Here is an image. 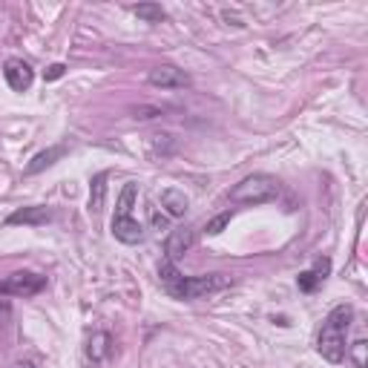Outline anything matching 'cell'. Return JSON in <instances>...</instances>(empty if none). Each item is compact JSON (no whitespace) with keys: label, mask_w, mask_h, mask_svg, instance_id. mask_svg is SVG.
Instances as JSON below:
<instances>
[{"label":"cell","mask_w":368,"mask_h":368,"mask_svg":"<svg viewBox=\"0 0 368 368\" xmlns=\"http://www.w3.org/2000/svg\"><path fill=\"white\" fill-rule=\"evenodd\" d=\"M159 279H162V288L170 293L173 300H182V303H193V300H201V297H210L216 290H225L231 285V276L225 273H204V276H184L173 262L162 259L159 265Z\"/></svg>","instance_id":"6da1fadb"},{"label":"cell","mask_w":368,"mask_h":368,"mask_svg":"<svg viewBox=\"0 0 368 368\" xmlns=\"http://www.w3.org/2000/svg\"><path fill=\"white\" fill-rule=\"evenodd\" d=\"M354 322V305L340 303L337 308L328 311V317L322 320V328L317 334V354L331 362L340 365L345 359V348H348V331Z\"/></svg>","instance_id":"7a4b0ae2"},{"label":"cell","mask_w":368,"mask_h":368,"mask_svg":"<svg viewBox=\"0 0 368 368\" xmlns=\"http://www.w3.org/2000/svg\"><path fill=\"white\" fill-rule=\"evenodd\" d=\"M135 201H138V184L135 182H127L124 190H121V196H118V201H115L112 225H110L112 228V236L118 242H124V245H141V239H144V228H141L138 219L132 216Z\"/></svg>","instance_id":"3957f363"},{"label":"cell","mask_w":368,"mask_h":368,"mask_svg":"<svg viewBox=\"0 0 368 368\" xmlns=\"http://www.w3.org/2000/svg\"><path fill=\"white\" fill-rule=\"evenodd\" d=\"M279 182L276 176L270 173H253V176H245L233 190H231V201L233 204H268V201H276L279 196Z\"/></svg>","instance_id":"277c9868"},{"label":"cell","mask_w":368,"mask_h":368,"mask_svg":"<svg viewBox=\"0 0 368 368\" xmlns=\"http://www.w3.org/2000/svg\"><path fill=\"white\" fill-rule=\"evenodd\" d=\"M46 288V276L35 273V270H18L12 276H6L0 282V297H21V300H29V297H38V293Z\"/></svg>","instance_id":"5b68a950"},{"label":"cell","mask_w":368,"mask_h":368,"mask_svg":"<svg viewBox=\"0 0 368 368\" xmlns=\"http://www.w3.org/2000/svg\"><path fill=\"white\" fill-rule=\"evenodd\" d=\"M4 78L15 93H26L32 87V81H35V69L23 58H9L4 63Z\"/></svg>","instance_id":"8992f818"},{"label":"cell","mask_w":368,"mask_h":368,"mask_svg":"<svg viewBox=\"0 0 368 368\" xmlns=\"http://www.w3.org/2000/svg\"><path fill=\"white\" fill-rule=\"evenodd\" d=\"M147 81H150L153 87H159V90H184V87H190V75L179 66H156V69H150Z\"/></svg>","instance_id":"52a82bcc"},{"label":"cell","mask_w":368,"mask_h":368,"mask_svg":"<svg viewBox=\"0 0 368 368\" xmlns=\"http://www.w3.org/2000/svg\"><path fill=\"white\" fill-rule=\"evenodd\" d=\"M46 222H52V210H49V207H43V204L21 207V210H15V213H9V216H6V225H9V228H12V225L41 228V225H46Z\"/></svg>","instance_id":"ba28073f"},{"label":"cell","mask_w":368,"mask_h":368,"mask_svg":"<svg viewBox=\"0 0 368 368\" xmlns=\"http://www.w3.org/2000/svg\"><path fill=\"white\" fill-rule=\"evenodd\" d=\"M193 242H196V233L190 231V228H176V231H170V236H167V242H164V259L167 262H179L190 248H193Z\"/></svg>","instance_id":"9c48e42d"},{"label":"cell","mask_w":368,"mask_h":368,"mask_svg":"<svg viewBox=\"0 0 368 368\" xmlns=\"http://www.w3.org/2000/svg\"><path fill=\"white\" fill-rule=\"evenodd\" d=\"M328 273H331V259L322 256V259H317L314 270H303V273L297 276V285H300L303 293H314V290L328 279Z\"/></svg>","instance_id":"30bf717a"},{"label":"cell","mask_w":368,"mask_h":368,"mask_svg":"<svg viewBox=\"0 0 368 368\" xmlns=\"http://www.w3.org/2000/svg\"><path fill=\"white\" fill-rule=\"evenodd\" d=\"M187 207H190V199L184 196V190H176V187L162 190V210H164L170 219H184Z\"/></svg>","instance_id":"8fae6325"},{"label":"cell","mask_w":368,"mask_h":368,"mask_svg":"<svg viewBox=\"0 0 368 368\" xmlns=\"http://www.w3.org/2000/svg\"><path fill=\"white\" fill-rule=\"evenodd\" d=\"M110 351H112V337H110L107 331H95V334L90 337V342H87V357H90V362H93V365L107 362Z\"/></svg>","instance_id":"7c38bea8"},{"label":"cell","mask_w":368,"mask_h":368,"mask_svg":"<svg viewBox=\"0 0 368 368\" xmlns=\"http://www.w3.org/2000/svg\"><path fill=\"white\" fill-rule=\"evenodd\" d=\"M63 156H66V147H63V144H55V147H49V150L38 153V156H35V159L26 164V170H23V173H26V176H38L41 170L52 167V164H55L58 159H63Z\"/></svg>","instance_id":"4fadbf2b"},{"label":"cell","mask_w":368,"mask_h":368,"mask_svg":"<svg viewBox=\"0 0 368 368\" xmlns=\"http://www.w3.org/2000/svg\"><path fill=\"white\" fill-rule=\"evenodd\" d=\"M135 18H141L144 23H162V21H167V9L162 6V4H138V6H132L130 9Z\"/></svg>","instance_id":"5bb4252c"},{"label":"cell","mask_w":368,"mask_h":368,"mask_svg":"<svg viewBox=\"0 0 368 368\" xmlns=\"http://www.w3.org/2000/svg\"><path fill=\"white\" fill-rule=\"evenodd\" d=\"M107 173H98L93 179V187H90V210L93 213H101L104 210V193H107Z\"/></svg>","instance_id":"9a60e30c"},{"label":"cell","mask_w":368,"mask_h":368,"mask_svg":"<svg viewBox=\"0 0 368 368\" xmlns=\"http://www.w3.org/2000/svg\"><path fill=\"white\" fill-rule=\"evenodd\" d=\"M365 354H368V342H365L362 337H359V340H354V342L345 348V357L351 359V365H354V368H365V365H368Z\"/></svg>","instance_id":"2e32d148"},{"label":"cell","mask_w":368,"mask_h":368,"mask_svg":"<svg viewBox=\"0 0 368 368\" xmlns=\"http://www.w3.org/2000/svg\"><path fill=\"white\" fill-rule=\"evenodd\" d=\"M231 219H233V207H231V210H222L219 216H213L210 222L204 225V231H201V233H204V236H219V233H222V231L231 225Z\"/></svg>","instance_id":"e0dca14e"},{"label":"cell","mask_w":368,"mask_h":368,"mask_svg":"<svg viewBox=\"0 0 368 368\" xmlns=\"http://www.w3.org/2000/svg\"><path fill=\"white\" fill-rule=\"evenodd\" d=\"M150 222H153L156 231H167V228H170V216H167L164 210L159 213V207H150Z\"/></svg>","instance_id":"ac0fdd59"},{"label":"cell","mask_w":368,"mask_h":368,"mask_svg":"<svg viewBox=\"0 0 368 368\" xmlns=\"http://www.w3.org/2000/svg\"><path fill=\"white\" fill-rule=\"evenodd\" d=\"M63 75H66V66H63V63H52V66L43 72L46 81H58V78H63Z\"/></svg>","instance_id":"d6986e66"},{"label":"cell","mask_w":368,"mask_h":368,"mask_svg":"<svg viewBox=\"0 0 368 368\" xmlns=\"http://www.w3.org/2000/svg\"><path fill=\"white\" fill-rule=\"evenodd\" d=\"M12 368H41V359H38V357H23V359H18Z\"/></svg>","instance_id":"ffe728a7"},{"label":"cell","mask_w":368,"mask_h":368,"mask_svg":"<svg viewBox=\"0 0 368 368\" xmlns=\"http://www.w3.org/2000/svg\"><path fill=\"white\" fill-rule=\"evenodd\" d=\"M6 308H9V303H6V300H0V311H6Z\"/></svg>","instance_id":"44dd1931"}]
</instances>
